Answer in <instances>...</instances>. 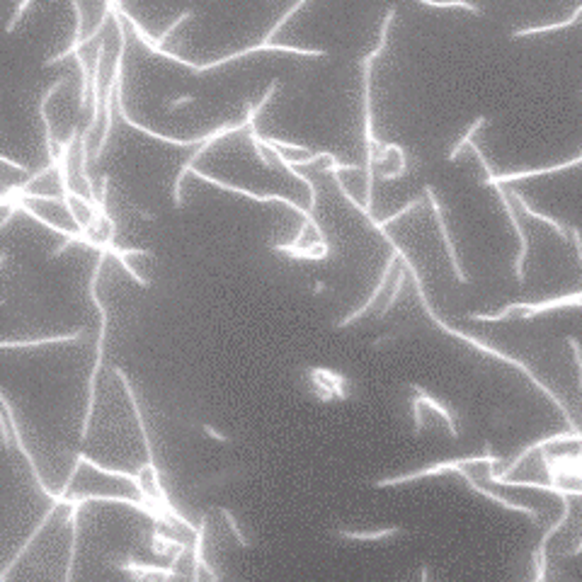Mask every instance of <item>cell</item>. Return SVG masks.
I'll return each mask as SVG.
<instances>
[{
    "label": "cell",
    "mask_w": 582,
    "mask_h": 582,
    "mask_svg": "<svg viewBox=\"0 0 582 582\" xmlns=\"http://www.w3.org/2000/svg\"><path fill=\"white\" fill-rule=\"evenodd\" d=\"M202 429H204V434H207V436H212L214 441H221V444H228V436H226V434H221L219 429H214L212 425H202Z\"/></svg>",
    "instance_id": "obj_37"
},
{
    "label": "cell",
    "mask_w": 582,
    "mask_h": 582,
    "mask_svg": "<svg viewBox=\"0 0 582 582\" xmlns=\"http://www.w3.org/2000/svg\"><path fill=\"white\" fill-rule=\"evenodd\" d=\"M560 441H582V432H573V429H568V432H558V434H551V436H543V439H536V441H531V444H526V446H522L519 449V454L512 459L507 466H503V473H495L493 468H490V473H488V478H510L512 473L517 471V468L522 466V461L526 459V456L531 454V451H536V449H546V446H551V444H560Z\"/></svg>",
    "instance_id": "obj_10"
},
{
    "label": "cell",
    "mask_w": 582,
    "mask_h": 582,
    "mask_svg": "<svg viewBox=\"0 0 582 582\" xmlns=\"http://www.w3.org/2000/svg\"><path fill=\"white\" fill-rule=\"evenodd\" d=\"M180 546H187V543L177 541V538H170V536H163L158 529H153V534H150V551H153L155 556H160V558L172 556Z\"/></svg>",
    "instance_id": "obj_24"
},
{
    "label": "cell",
    "mask_w": 582,
    "mask_h": 582,
    "mask_svg": "<svg viewBox=\"0 0 582 582\" xmlns=\"http://www.w3.org/2000/svg\"><path fill=\"white\" fill-rule=\"evenodd\" d=\"M216 510L221 512V515H224V519H226V524H228V529H231V531H233V536H235V541H238V543H240V546H242V548H247V546H250V541H247V538H245V534H242V531H240V526H238V522H235V517H233V512H231L228 507H224V505H219V507H216Z\"/></svg>",
    "instance_id": "obj_31"
},
{
    "label": "cell",
    "mask_w": 582,
    "mask_h": 582,
    "mask_svg": "<svg viewBox=\"0 0 582 582\" xmlns=\"http://www.w3.org/2000/svg\"><path fill=\"white\" fill-rule=\"evenodd\" d=\"M122 85H124V75H122L119 80H117V93H115V100H117V112H119L122 122L127 124V127H131V129H136V131L146 134V136H148V138H153V141H160V143H170V146H180V148H187V146H199V143L204 141V138H207V136H192V138H177V136H165V134H158V131H153V129L143 127V124L134 122L131 117H129L127 107H124V93H122Z\"/></svg>",
    "instance_id": "obj_9"
},
{
    "label": "cell",
    "mask_w": 582,
    "mask_h": 582,
    "mask_svg": "<svg viewBox=\"0 0 582 582\" xmlns=\"http://www.w3.org/2000/svg\"><path fill=\"white\" fill-rule=\"evenodd\" d=\"M456 476L463 478L468 485V490H473L476 495H481V498L485 500H493V503H498L500 507H505V510H512V512H522V515H526L531 519V524H538V512L536 510H531V507H526V505H519V503H510V500H505V498H500V495H495L493 490H488V488H483V485H478L476 483V478L471 476V473L466 471V468H456Z\"/></svg>",
    "instance_id": "obj_13"
},
{
    "label": "cell",
    "mask_w": 582,
    "mask_h": 582,
    "mask_svg": "<svg viewBox=\"0 0 582 582\" xmlns=\"http://www.w3.org/2000/svg\"><path fill=\"white\" fill-rule=\"evenodd\" d=\"M207 515L199 517V526L194 531V548H192V580L197 582L202 578V570H207V575L212 580H221V575L214 568H209V563L204 560V534H207Z\"/></svg>",
    "instance_id": "obj_14"
},
{
    "label": "cell",
    "mask_w": 582,
    "mask_h": 582,
    "mask_svg": "<svg viewBox=\"0 0 582 582\" xmlns=\"http://www.w3.org/2000/svg\"><path fill=\"white\" fill-rule=\"evenodd\" d=\"M245 129H250V124L242 119L240 124H224V127H219V129H214V131L207 134V138H204V141L199 143V148L194 150L190 158L185 160V165H182L180 172H177V177H175V185H172V204H175V209H182V204H185V199H182V185H185V177L192 172L194 163H197V160L202 158V155L207 153V150L212 148L214 143L221 141L224 136H228V134H235V131H245Z\"/></svg>",
    "instance_id": "obj_5"
},
{
    "label": "cell",
    "mask_w": 582,
    "mask_h": 582,
    "mask_svg": "<svg viewBox=\"0 0 582 582\" xmlns=\"http://www.w3.org/2000/svg\"><path fill=\"white\" fill-rule=\"evenodd\" d=\"M63 85H66V78H56L46 88V93L39 97V119H41V124H44V146H46V155H48V168H51L53 172H56V168H58V143H56V138H53L51 122H48V115H46V105H48V100H51V97L63 88Z\"/></svg>",
    "instance_id": "obj_12"
},
{
    "label": "cell",
    "mask_w": 582,
    "mask_h": 582,
    "mask_svg": "<svg viewBox=\"0 0 582 582\" xmlns=\"http://www.w3.org/2000/svg\"><path fill=\"white\" fill-rule=\"evenodd\" d=\"M58 507H61V505H58V503H51V505H48V510L44 512V517H41V522H39V524H37V526H34V531H32V534H30V536H27V541L22 543V546H20V551H18V553H15V558H13V560H10V563H8V565H5V570H3V573H0V582H5V580H8V575H10V570H13V568H15V565H18V563H20V558H22V556H25V553H27V551H30V548H32V543H34V538H37V536H39V534H41V531H44V526L48 524V519H51V517H53V515H56V510H58Z\"/></svg>",
    "instance_id": "obj_18"
},
{
    "label": "cell",
    "mask_w": 582,
    "mask_h": 582,
    "mask_svg": "<svg viewBox=\"0 0 582 582\" xmlns=\"http://www.w3.org/2000/svg\"><path fill=\"white\" fill-rule=\"evenodd\" d=\"M500 461H503V459H500V456H493L488 449H485L483 454H478V456H461V459L439 461V463H432V466L418 468V471L401 473V476L381 478V481L371 483V488H396V485L415 483V481H420V478H434V476H441V473H454L456 468H461V466H471V463H488V466H498Z\"/></svg>",
    "instance_id": "obj_4"
},
{
    "label": "cell",
    "mask_w": 582,
    "mask_h": 582,
    "mask_svg": "<svg viewBox=\"0 0 582 582\" xmlns=\"http://www.w3.org/2000/svg\"><path fill=\"white\" fill-rule=\"evenodd\" d=\"M410 388H413V391H415V393H418V396H420V398H422V403H425V408H429V410H434L436 415H439V418H441V420H444V422H446V429H449V434H451V439H459V434H461V432H459V427H456V420H454V413H451V410H449V408H446V406H441V403H439V401H434V398H432V396H429V393H427V391H425V388H422V386H418V384H413Z\"/></svg>",
    "instance_id": "obj_19"
},
{
    "label": "cell",
    "mask_w": 582,
    "mask_h": 582,
    "mask_svg": "<svg viewBox=\"0 0 582 582\" xmlns=\"http://www.w3.org/2000/svg\"><path fill=\"white\" fill-rule=\"evenodd\" d=\"M396 13L398 10L393 8H388V13H386V18H384V22H381V32H379V39H376V46H374V51H369L366 53V58H371V61H376V58L384 53V48L388 44V30H391V25H393V20H396Z\"/></svg>",
    "instance_id": "obj_26"
},
{
    "label": "cell",
    "mask_w": 582,
    "mask_h": 582,
    "mask_svg": "<svg viewBox=\"0 0 582 582\" xmlns=\"http://www.w3.org/2000/svg\"><path fill=\"white\" fill-rule=\"evenodd\" d=\"M262 51L296 53V56H311V58H325L328 56L325 48H304V46H291V44H272V41H260V44L245 46V48H240V51H233V53H228V56L214 58V61H207V63H194V61H190V58H182V56H177V53H172V51H165V48H155V51H150V53H155V56L165 58V61H170V63H180V66H185V68H192L197 75H202L207 71H214V68L226 66V63L238 61V58H242V56L262 53Z\"/></svg>",
    "instance_id": "obj_3"
},
{
    "label": "cell",
    "mask_w": 582,
    "mask_h": 582,
    "mask_svg": "<svg viewBox=\"0 0 582 582\" xmlns=\"http://www.w3.org/2000/svg\"><path fill=\"white\" fill-rule=\"evenodd\" d=\"M401 262L408 267V274H410V279H413V284H415V291H418V299H420V304H422V311L427 313L429 321L434 323L436 328H439L441 332H446V335H451V337H456V340H463L466 344H471V347H476L478 352H483V354H488V357H493V359H498V362H505V364H510V366H515V369H519L522 374L526 376V379L531 381L534 386L538 388V391L543 393V396L548 398V401L556 406V410L563 415V420H565V425H568V429H573V432H582V429H578V425H575V420L570 418V413H568V408L563 406V401L556 396V393L551 391L546 384H543L541 379H538L536 374H534V369H529V364H524V362H519V359H515V357H510L507 352H500V349H495V347H490L488 342H483V340H478V337H473V335H468V332H463L459 330V328H454V325H449V323H444L439 316H436V311L432 309V304L427 301V294H425V287H422V279H420V272L415 269V265L410 262V257L406 255V252L401 250Z\"/></svg>",
    "instance_id": "obj_1"
},
{
    "label": "cell",
    "mask_w": 582,
    "mask_h": 582,
    "mask_svg": "<svg viewBox=\"0 0 582 582\" xmlns=\"http://www.w3.org/2000/svg\"><path fill=\"white\" fill-rule=\"evenodd\" d=\"M190 102H194V95H182V97H177V100L168 102V110H180V107L190 105Z\"/></svg>",
    "instance_id": "obj_39"
},
{
    "label": "cell",
    "mask_w": 582,
    "mask_h": 582,
    "mask_svg": "<svg viewBox=\"0 0 582 582\" xmlns=\"http://www.w3.org/2000/svg\"><path fill=\"white\" fill-rule=\"evenodd\" d=\"M510 194H512V199H515V202H517V207H519L522 212L526 214V216H531L534 221H543V224H546V226H551V228L556 231V235H558L560 240H568V235H570V226H563V224H560V221H556L553 216H548V214H541V212H536V209H531V207H529V202H526V199H524V194H522V192L510 190Z\"/></svg>",
    "instance_id": "obj_16"
},
{
    "label": "cell",
    "mask_w": 582,
    "mask_h": 582,
    "mask_svg": "<svg viewBox=\"0 0 582 582\" xmlns=\"http://www.w3.org/2000/svg\"><path fill=\"white\" fill-rule=\"evenodd\" d=\"M420 5H427V8H459L466 10L471 15H481V8L471 0H418Z\"/></svg>",
    "instance_id": "obj_28"
},
{
    "label": "cell",
    "mask_w": 582,
    "mask_h": 582,
    "mask_svg": "<svg viewBox=\"0 0 582 582\" xmlns=\"http://www.w3.org/2000/svg\"><path fill=\"white\" fill-rule=\"evenodd\" d=\"M422 194H425V199L429 202V207H432L434 221H436V226H439L441 240H444V245H446V255H449V262H451V269H454L456 279H459L461 284H468V282H471V277H468V274L463 272V267H461V262H459V252H456V245H454V240H451L449 228H446V221H444V214H441L439 202H436L434 187H432V185H425V187H422Z\"/></svg>",
    "instance_id": "obj_8"
},
{
    "label": "cell",
    "mask_w": 582,
    "mask_h": 582,
    "mask_svg": "<svg viewBox=\"0 0 582 582\" xmlns=\"http://www.w3.org/2000/svg\"><path fill=\"white\" fill-rule=\"evenodd\" d=\"M342 170H359V165H354V163H349V165H342V163H337V160H330V165H325V168H321V172H342Z\"/></svg>",
    "instance_id": "obj_36"
},
{
    "label": "cell",
    "mask_w": 582,
    "mask_h": 582,
    "mask_svg": "<svg viewBox=\"0 0 582 582\" xmlns=\"http://www.w3.org/2000/svg\"><path fill=\"white\" fill-rule=\"evenodd\" d=\"M122 570H127V573H134L136 575V580H143L146 575H160V578H172L175 575V565H153V563H138V560H127V563H122Z\"/></svg>",
    "instance_id": "obj_20"
},
{
    "label": "cell",
    "mask_w": 582,
    "mask_h": 582,
    "mask_svg": "<svg viewBox=\"0 0 582 582\" xmlns=\"http://www.w3.org/2000/svg\"><path fill=\"white\" fill-rule=\"evenodd\" d=\"M30 5H32V0H20V3H18V8H15L13 18H10V22H8V30H5L8 34H13V32H15V27L20 25V20H22L25 10L30 8Z\"/></svg>",
    "instance_id": "obj_34"
},
{
    "label": "cell",
    "mask_w": 582,
    "mask_h": 582,
    "mask_svg": "<svg viewBox=\"0 0 582 582\" xmlns=\"http://www.w3.org/2000/svg\"><path fill=\"white\" fill-rule=\"evenodd\" d=\"M306 3H309V0H296V3H294V5H291V8L287 10V13H284V15H282V18H279V20H277V22H274V25H272V30H269V32H267V37H265V41H272V39H274V37H277V32H279V30H282V27H284V25H287V22H289V20H291V18H294V15H296V13H299V10H301V8H304V5H306Z\"/></svg>",
    "instance_id": "obj_30"
},
{
    "label": "cell",
    "mask_w": 582,
    "mask_h": 582,
    "mask_svg": "<svg viewBox=\"0 0 582 582\" xmlns=\"http://www.w3.org/2000/svg\"><path fill=\"white\" fill-rule=\"evenodd\" d=\"M272 250L284 252V255L294 257V260H316V262H321V260H328V257H330V252L318 250L316 245L301 247V245H291V242H279V245H274Z\"/></svg>",
    "instance_id": "obj_21"
},
{
    "label": "cell",
    "mask_w": 582,
    "mask_h": 582,
    "mask_svg": "<svg viewBox=\"0 0 582 582\" xmlns=\"http://www.w3.org/2000/svg\"><path fill=\"white\" fill-rule=\"evenodd\" d=\"M495 190H498L500 204L505 207V214H507L512 228H515V233L519 235V252H517V260H515V277H517V282H519V284H524V279H526L524 260H526V255H529V238H526L524 228H522V224H519V214H517L515 204H512V194H510V190H505L503 185H498Z\"/></svg>",
    "instance_id": "obj_7"
},
{
    "label": "cell",
    "mask_w": 582,
    "mask_h": 582,
    "mask_svg": "<svg viewBox=\"0 0 582 582\" xmlns=\"http://www.w3.org/2000/svg\"><path fill=\"white\" fill-rule=\"evenodd\" d=\"M102 58H105V41L100 39L97 44V53H95V63H93V93H90V100H93V117H90L88 127H85L83 134L93 136L97 124L100 119H105V93H102Z\"/></svg>",
    "instance_id": "obj_11"
},
{
    "label": "cell",
    "mask_w": 582,
    "mask_h": 582,
    "mask_svg": "<svg viewBox=\"0 0 582 582\" xmlns=\"http://www.w3.org/2000/svg\"><path fill=\"white\" fill-rule=\"evenodd\" d=\"M75 63H78V73H80V95H78V110L88 107V97L93 93V71H88V63L80 53H75Z\"/></svg>",
    "instance_id": "obj_23"
},
{
    "label": "cell",
    "mask_w": 582,
    "mask_h": 582,
    "mask_svg": "<svg viewBox=\"0 0 582 582\" xmlns=\"http://www.w3.org/2000/svg\"><path fill=\"white\" fill-rule=\"evenodd\" d=\"M488 124H490V117H478V119L473 122L471 127H468V131L463 134V136L459 138V141H456L454 148L449 150V155H446V160H449V163H454V160L461 155V150H463V148H468V143L473 141V136H476V134L481 131L483 127H488Z\"/></svg>",
    "instance_id": "obj_25"
},
{
    "label": "cell",
    "mask_w": 582,
    "mask_h": 582,
    "mask_svg": "<svg viewBox=\"0 0 582 582\" xmlns=\"http://www.w3.org/2000/svg\"><path fill=\"white\" fill-rule=\"evenodd\" d=\"M422 398L415 393V398H413V403H410V408H413V420H415V434H422V429H425V422H422Z\"/></svg>",
    "instance_id": "obj_32"
},
{
    "label": "cell",
    "mask_w": 582,
    "mask_h": 582,
    "mask_svg": "<svg viewBox=\"0 0 582 582\" xmlns=\"http://www.w3.org/2000/svg\"><path fill=\"white\" fill-rule=\"evenodd\" d=\"M313 289H316V294H321V291L325 289V284H323V282H316V287H313Z\"/></svg>",
    "instance_id": "obj_42"
},
{
    "label": "cell",
    "mask_w": 582,
    "mask_h": 582,
    "mask_svg": "<svg viewBox=\"0 0 582 582\" xmlns=\"http://www.w3.org/2000/svg\"><path fill=\"white\" fill-rule=\"evenodd\" d=\"M107 255H110V247H107L105 240H102L100 242V250H97V262H95V267H93V277H90V287H88L90 301H93V306L97 309V316H100V328H97L95 366H93V374H90V381H88V406H85L83 427H80V441H85V439H88V434H90V420H93V413H95V381H97V374H100V369H102V359H105L107 325H110V313H107V309L102 306L100 296H97V282H100V272H102V265H105V257Z\"/></svg>",
    "instance_id": "obj_2"
},
{
    "label": "cell",
    "mask_w": 582,
    "mask_h": 582,
    "mask_svg": "<svg viewBox=\"0 0 582 582\" xmlns=\"http://www.w3.org/2000/svg\"><path fill=\"white\" fill-rule=\"evenodd\" d=\"M0 160H3L5 165H13L15 170H20V172H27V168H25V165H22V163H18V160H13V158H10V155H0Z\"/></svg>",
    "instance_id": "obj_40"
},
{
    "label": "cell",
    "mask_w": 582,
    "mask_h": 582,
    "mask_svg": "<svg viewBox=\"0 0 582 582\" xmlns=\"http://www.w3.org/2000/svg\"><path fill=\"white\" fill-rule=\"evenodd\" d=\"M406 272H408V267L403 265V269H398V274H396V282H393V289H391V296H388V301H386V306H384V311L379 313V318H384L388 311H393V306H396V301L401 299V294H403V284H406Z\"/></svg>",
    "instance_id": "obj_29"
},
{
    "label": "cell",
    "mask_w": 582,
    "mask_h": 582,
    "mask_svg": "<svg viewBox=\"0 0 582 582\" xmlns=\"http://www.w3.org/2000/svg\"><path fill=\"white\" fill-rule=\"evenodd\" d=\"M134 212H136L138 216H141V219H146V221H155V216H153V214H150V212H146V209H138V207H134Z\"/></svg>",
    "instance_id": "obj_41"
},
{
    "label": "cell",
    "mask_w": 582,
    "mask_h": 582,
    "mask_svg": "<svg viewBox=\"0 0 582 582\" xmlns=\"http://www.w3.org/2000/svg\"><path fill=\"white\" fill-rule=\"evenodd\" d=\"M71 5H73V13H75V32H73V41H71V46H68L66 51L56 53V56L46 58V61H44V66H53V63L63 61V58L75 56V53H80V48L85 46V37H83V8H80V0H71Z\"/></svg>",
    "instance_id": "obj_17"
},
{
    "label": "cell",
    "mask_w": 582,
    "mask_h": 582,
    "mask_svg": "<svg viewBox=\"0 0 582 582\" xmlns=\"http://www.w3.org/2000/svg\"><path fill=\"white\" fill-rule=\"evenodd\" d=\"M85 328H78L73 332L66 335H51V337H39V340H3L0 347L3 349H27V347H39V344H61V342H75V340H83Z\"/></svg>",
    "instance_id": "obj_15"
},
{
    "label": "cell",
    "mask_w": 582,
    "mask_h": 582,
    "mask_svg": "<svg viewBox=\"0 0 582 582\" xmlns=\"http://www.w3.org/2000/svg\"><path fill=\"white\" fill-rule=\"evenodd\" d=\"M422 202H425V194H422V197H415V199H410V202H408L406 207H401V209H398L396 214H388V216H386V219H381V221H371L369 226H371V228H374V231H381V228H386V226H388V224H393V221H398V219L408 216V214H410L413 209H418V207H420V204H422Z\"/></svg>",
    "instance_id": "obj_27"
},
{
    "label": "cell",
    "mask_w": 582,
    "mask_h": 582,
    "mask_svg": "<svg viewBox=\"0 0 582 582\" xmlns=\"http://www.w3.org/2000/svg\"><path fill=\"white\" fill-rule=\"evenodd\" d=\"M269 143L279 146L282 150H294V153H311L309 146H301V143H294V141H284V138H277V136H267Z\"/></svg>",
    "instance_id": "obj_33"
},
{
    "label": "cell",
    "mask_w": 582,
    "mask_h": 582,
    "mask_svg": "<svg viewBox=\"0 0 582 582\" xmlns=\"http://www.w3.org/2000/svg\"><path fill=\"white\" fill-rule=\"evenodd\" d=\"M565 342L573 347V354H575V364H578V376H580V386H582V344H580V340L578 337H573V335H568V340Z\"/></svg>",
    "instance_id": "obj_35"
},
{
    "label": "cell",
    "mask_w": 582,
    "mask_h": 582,
    "mask_svg": "<svg viewBox=\"0 0 582 582\" xmlns=\"http://www.w3.org/2000/svg\"><path fill=\"white\" fill-rule=\"evenodd\" d=\"M580 553H582V541L573 548V556H580Z\"/></svg>",
    "instance_id": "obj_43"
},
{
    "label": "cell",
    "mask_w": 582,
    "mask_h": 582,
    "mask_svg": "<svg viewBox=\"0 0 582 582\" xmlns=\"http://www.w3.org/2000/svg\"><path fill=\"white\" fill-rule=\"evenodd\" d=\"M381 235H384V240H388V245H391V255H388V262H386V267H384V272H381V279H379V284H376V289L369 294V299L364 301L362 306H359L357 311H352V313H347L342 318V321H337L335 323V330H342V328H347V325H352V323H357L359 318H364L366 313H369V309L371 306L379 301V296L386 291V284H388V277H391L393 272H396V262L401 260V247L396 245V240L391 238V233H386V228H381L379 231Z\"/></svg>",
    "instance_id": "obj_6"
},
{
    "label": "cell",
    "mask_w": 582,
    "mask_h": 582,
    "mask_svg": "<svg viewBox=\"0 0 582 582\" xmlns=\"http://www.w3.org/2000/svg\"><path fill=\"white\" fill-rule=\"evenodd\" d=\"M403 534L401 526H384V529H374V531H349V529H340L337 536L347 538V541H384V538H393Z\"/></svg>",
    "instance_id": "obj_22"
},
{
    "label": "cell",
    "mask_w": 582,
    "mask_h": 582,
    "mask_svg": "<svg viewBox=\"0 0 582 582\" xmlns=\"http://www.w3.org/2000/svg\"><path fill=\"white\" fill-rule=\"evenodd\" d=\"M570 238L575 240V247H578V257H580V265H582V233L578 226H570Z\"/></svg>",
    "instance_id": "obj_38"
}]
</instances>
